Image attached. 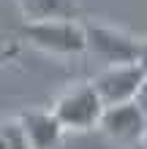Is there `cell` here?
I'll use <instances>...</instances> for the list:
<instances>
[{
	"label": "cell",
	"mask_w": 147,
	"mask_h": 149,
	"mask_svg": "<svg viewBox=\"0 0 147 149\" xmlns=\"http://www.w3.org/2000/svg\"><path fill=\"white\" fill-rule=\"evenodd\" d=\"M16 119H19L33 149H57L60 141H63L65 127L60 125V119L55 117L52 109H27Z\"/></svg>",
	"instance_id": "obj_6"
},
{
	"label": "cell",
	"mask_w": 147,
	"mask_h": 149,
	"mask_svg": "<svg viewBox=\"0 0 147 149\" xmlns=\"http://www.w3.org/2000/svg\"><path fill=\"white\" fill-rule=\"evenodd\" d=\"M136 106H139V109L144 111V117H147V81L142 84V90H139V95H136Z\"/></svg>",
	"instance_id": "obj_9"
},
{
	"label": "cell",
	"mask_w": 147,
	"mask_h": 149,
	"mask_svg": "<svg viewBox=\"0 0 147 149\" xmlns=\"http://www.w3.org/2000/svg\"><path fill=\"white\" fill-rule=\"evenodd\" d=\"M0 144H3V149H33L16 117H14V119H8V122H3V133H0Z\"/></svg>",
	"instance_id": "obj_8"
},
{
	"label": "cell",
	"mask_w": 147,
	"mask_h": 149,
	"mask_svg": "<svg viewBox=\"0 0 147 149\" xmlns=\"http://www.w3.org/2000/svg\"><path fill=\"white\" fill-rule=\"evenodd\" d=\"M22 36L46 54H82L87 52V24L79 19L25 22Z\"/></svg>",
	"instance_id": "obj_1"
},
{
	"label": "cell",
	"mask_w": 147,
	"mask_h": 149,
	"mask_svg": "<svg viewBox=\"0 0 147 149\" xmlns=\"http://www.w3.org/2000/svg\"><path fill=\"white\" fill-rule=\"evenodd\" d=\"M22 16L27 22H60V19H79L76 0H16Z\"/></svg>",
	"instance_id": "obj_7"
},
{
	"label": "cell",
	"mask_w": 147,
	"mask_h": 149,
	"mask_svg": "<svg viewBox=\"0 0 147 149\" xmlns=\"http://www.w3.org/2000/svg\"><path fill=\"white\" fill-rule=\"evenodd\" d=\"M101 130L115 144H123V146L144 144L147 141V117L134 100V103H125V106L106 109V114L101 119Z\"/></svg>",
	"instance_id": "obj_5"
},
{
	"label": "cell",
	"mask_w": 147,
	"mask_h": 149,
	"mask_svg": "<svg viewBox=\"0 0 147 149\" xmlns=\"http://www.w3.org/2000/svg\"><path fill=\"white\" fill-rule=\"evenodd\" d=\"M139 65L144 68V73H147V38H142V54H139Z\"/></svg>",
	"instance_id": "obj_10"
},
{
	"label": "cell",
	"mask_w": 147,
	"mask_h": 149,
	"mask_svg": "<svg viewBox=\"0 0 147 149\" xmlns=\"http://www.w3.org/2000/svg\"><path fill=\"white\" fill-rule=\"evenodd\" d=\"M52 111L65 130H93V127H101L106 106L98 98L93 81H82L60 95L52 103Z\"/></svg>",
	"instance_id": "obj_2"
},
{
	"label": "cell",
	"mask_w": 147,
	"mask_h": 149,
	"mask_svg": "<svg viewBox=\"0 0 147 149\" xmlns=\"http://www.w3.org/2000/svg\"><path fill=\"white\" fill-rule=\"evenodd\" d=\"M144 146H147V141H144Z\"/></svg>",
	"instance_id": "obj_11"
},
{
	"label": "cell",
	"mask_w": 147,
	"mask_h": 149,
	"mask_svg": "<svg viewBox=\"0 0 147 149\" xmlns=\"http://www.w3.org/2000/svg\"><path fill=\"white\" fill-rule=\"evenodd\" d=\"M87 52L112 65H134L142 54V38L131 36L123 27H112L101 22H87Z\"/></svg>",
	"instance_id": "obj_3"
},
{
	"label": "cell",
	"mask_w": 147,
	"mask_h": 149,
	"mask_svg": "<svg viewBox=\"0 0 147 149\" xmlns=\"http://www.w3.org/2000/svg\"><path fill=\"white\" fill-rule=\"evenodd\" d=\"M144 81H147L144 68L139 63H134V65H112V68H103V71L93 79V87H96L98 98L103 100V106L115 109V106L134 103Z\"/></svg>",
	"instance_id": "obj_4"
}]
</instances>
